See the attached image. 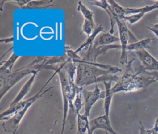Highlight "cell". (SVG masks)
<instances>
[{
  "label": "cell",
  "mask_w": 158,
  "mask_h": 134,
  "mask_svg": "<svg viewBox=\"0 0 158 134\" xmlns=\"http://www.w3.org/2000/svg\"><path fill=\"white\" fill-rule=\"evenodd\" d=\"M77 64V71L75 83L81 88L106 81L117 82L119 77L115 73L122 71L119 67L97 62L90 63L81 60Z\"/></svg>",
  "instance_id": "obj_1"
},
{
  "label": "cell",
  "mask_w": 158,
  "mask_h": 134,
  "mask_svg": "<svg viewBox=\"0 0 158 134\" xmlns=\"http://www.w3.org/2000/svg\"><path fill=\"white\" fill-rule=\"evenodd\" d=\"M133 61L134 59H132L128 62L123 74L119 77L118 80L112 87L111 91L113 94L119 92L131 93L143 90L152 83L157 82L151 76L146 77L136 72L132 68Z\"/></svg>",
  "instance_id": "obj_2"
},
{
  "label": "cell",
  "mask_w": 158,
  "mask_h": 134,
  "mask_svg": "<svg viewBox=\"0 0 158 134\" xmlns=\"http://www.w3.org/2000/svg\"><path fill=\"white\" fill-rule=\"evenodd\" d=\"M44 56H38L25 66L10 72H0V99L15 84L28 75L43 70Z\"/></svg>",
  "instance_id": "obj_3"
},
{
  "label": "cell",
  "mask_w": 158,
  "mask_h": 134,
  "mask_svg": "<svg viewBox=\"0 0 158 134\" xmlns=\"http://www.w3.org/2000/svg\"><path fill=\"white\" fill-rule=\"evenodd\" d=\"M116 24L118 30L119 39L121 46V55L120 57V63L122 65L127 64L128 63L127 56V46L129 43H133L138 40L134 36V35L128 29L126 22L120 20L118 18L115 19Z\"/></svg>",
  "instance_id": "obj_4"
},
{
  "label": "cell",
  "mask_w": 158,
  "mask_h": 134,
  "mask_svg": "<svg viewBox=\"0 0 158 134\" xmlns=\"http://www.w3.org/2000/svg\"><path fill=\"white\" fill-rule=\"evenodd\" d=\"M55 76V74H52L51 75V77H50V78L45 83V84L41 88V89L40 90V91H38V92H37V93H36L35 95H33V96L30 97V98L25 99V100H22L20 102H19L18 103L15 104L14 106H9V107L6 109L4 111H3L0 114V120L1 121L4 120L6 118H7V116L9 115H13L17 113L18 112H19L20 111L22 110L23 108H25L28 104H30L31 102L32 101H36L38 99L41 98L44 94H46L47 92H48L50 90H51L53 87L51 86L49 88H48L46 90H44V88L46 87V86L48 84V83L52 79V78Z\"/></svg>",
  "instance_id": "obj_5"
},
{
  "label": "cell",
  "mask_w": 158,
  "mask_h": 134,
  "mask_svg": "<svg viewBox=\"0 0 158 134\" xmlns=\"http://www.w3.org/2000/svg\"><path fill=\"white\" fill-rule=\"evenodd\" d=\"M141 62V65L135 69L139 75L144 72H158V61L146 49L135 52Z\"/></svg>",
  "instance_id": "obj_6"
},
{
  "label": "cell",
  "mask_w": 158,
  "mask_h": 134,
  "mask_svg": "<svg viewBox=\"0 0 158 134\" xmlns=\"http://www.w3.org/2000/svg\"><path fill=\"white\" fill-rule=\"evenodd\" d=\"M112 49H121L120 44H110L107 46H95L92 44L86 50L84 51V53L81 54V57H82L83 61L90 63L96 62V58L98 56L104 54L107 51Z\"/></svg>",
  "instance_id": "obj_7"
},
{
  "label": "cell",
  "mask_w": 158,
  "mask_h": 134,
  "mask_svg": "<svg viewBox=\"0 0 158 134\" xmlns=\"http://www.w3.org/2000/svg\"><path fill=\"white\" fill-rule=\"evenodd\" d=\"M35 101H32L28 104L25 108L20 111L17 113L12 115L10 118H6L3 120L2 127L4 131L6 133H10L12 134H17L19 125L27 113L28 109Z\"/></svg>",
  "instance_id": "obj_8"
},
{
  "label": "cell",
  "mask_w": 158,
  "mask_h": 134,
  "mask_svg": "<svg viewBox=\"0 0 158 134\" xmlns=\"http://www.w3.org/2000/svg\"><path fill=\"white\" fill-rule=\"evenodd\" d=\"M82 95L85 100L84 114L89 117L93 105L98 100L104 99L105 91H101L98 85L96 84L95 88L93 91H88L85 89H83Z\"/></svg>",
  "instance_id": "obj_9"
},
{
  "label": "cell",
  "mask_w": 158,
  "mask_h": 134,
  "mask_svg": "<svg viewBox=\"0 0 158 134\" xmlns=\"http://www.w3.org/2000/svg\"><path fill=\"white\" fill-rule=\"evenodd\" d=\"M89 129L93 132L96 130L101 129L104 130L106 134L108 133L110 134H118L113 128L109 117H107L105 114L91 120L89 121Z\"/></svg>",
  "instance_id": "obj_10"
},
{
  "label": "cell",
  "mask_w": 158,
  "mask_h": 134,
  "mask_svg": "<svg viewBox=\"0 0 158 134\" xmlns=\"http://www.w3.org/2000/svg\"><path fill=\"white\" fill-rule=\"evenodd\" d=\"M88 2L91 5L100 7L106 11V12L109 15V19H110V30L109 32L111 34H113L114 32V27L115 25L116 24V20H115L116 17H115V15L111 11L110 6L107 2V1H106V0H94V1H88Z\"/></svg>",
  "instance_id": "obj_11"
},
{
  "label": "cell",
  "mask_w": 158,
  "mask_h": 134,
  "mask_svg": "<svg viewBox=\"0 0 158 134\" xmlns=\"http://www.w3.org/2000/svg\"><path fill=\"white\" fill-rule=\"evenodd\" d=\"M38 74V72H36L35 73H33L31 77L26 82V83L23 85V86L22 87V88L20 89V90L19 91V92L18 93V94H17V96L14 98V99L10 102V103L9 104V106H12L15 105V104L18 103L19 102L22 101L23 98L28 94V93L29 92V91L30 90L33 83L34 82V80L36 78V76Z\"/></svg>",
  "instance_id": "obj_12"
},
{
  "label": "cell",
  "mask_w": 158,
  "mask_h": 134,
  "mask_svg": "<svg viewBox=\"0 0 158 134\" xmlns=\"http://www.w3.org/2000/svg\"><path fill=\"white\" fill-rule=\"evenodd\" d=\"M118 41H120L119 38L115 36L113 34L109 32H102L96 36L93 44L95 46H107Z\"/></svg>",
  "instance_id": "obj_13"
},
{
  "label": "cell",
  "mask_w": 158,
  "mask_h": 134,
  "mask_svg": "<svg viewBox=\"0 0 158 134\" xmlns=\"http://www.w3.org/2000/svg\"><path fill=\"white\" fill-rule=\"evenodd\" d=\"M104 31V27L102 25H98L97 26L95 27L93 32L92 33L91 35L88 36L86 40L76 49L75 50V52L78 54L79 52H81L82 51L86 50L91 44H92L96 38V36L100 34L101 32Z\"/></svg>",
  "instance_id": "obj_14"
},
{
  "label": "cell",
  "mask_w": 158,
  "mask_h": 134,
  "mask_svg": "<svg viewBox=\"0 0 158 134\" xmlns=\"http://www.w3.org/2000/svg\"><path fill=\"white\" fill-rule=\"evenodd\" d=\"M104 86L105 87V97L104 99V105H103V109L104 112V114L107 117H109V111L110 107L111 105L112 96L114 94L111 91L112 88V82H102Z\"/></svg>",
  "instance_id": "obj_15"
},
{
  "label": "cell",
  "mask_w": 158,
  "mask_h": 134,
  "mask_svg": "<svg viewBox=\"0 0 158 134\" xmlns=\"http://www.w3.org/2000/svg\"><path fill=\"white\" fill-rule=\"evenodd\" d=\"M88 117L85 114H77V130L76 134H87L89 128V121Z\"/></svg>",
  "instance_id": "obj_16"
},
{
  "label": "cell",
  "mask_w": 158,
  "mask_h": 134,
  "mask_svg": "<svg viewBox=\"0 0 158 134\" xmlns=\"http://www.w3.org/2000/svg\"><path fill=\"white\" fill-rule=\"evenodd\" d=\"M53 0H30L22 8L23 9H46L53 6Z\"/></svg>",
  "instance_id": "obj_17"
},
{
  "label": "cell",
  "mask_w": 158,
  "mask_h": 134,
  "mask_svg": "<svg viewBox=\"0 0 158 134\" xmlns=\"http://www.w3.org/2000/svg\"><path fill=\"white\" fill-rule=\"evenodd\" d=\"M153 40L154 38H148L138 41L133 43H130L127 46V51L129 52L135 51L136 52L141 49H146V48H149V44Z\"/></svg>",
  "instance_id": "obj_18"
},
{
  "label": "cell",
  "mask_w": 158,
  "mask_h": 134,
  "mask_svg": "<svg viewBox=\"0 0 158 134\" xmlns=\"http://www.w3.org/2000/svg\"><path fill=\"white\" fill-rule=\"evenodd\" d=\"M107 2L110 6V10L115 15L116 18H118L120 20H123L124 17L126 16L125 7L119 5L115 1L109 0Z\"/></svg>",
  "instance_id": "obj_19"
},
{
  "label": "cell",
  "mask_w": 158,
  "mask_h": 134,
  "mask_svg": "<svg viewBox=\"0 0 158 134\" xmlns=\"http://www.w3.org/2000/svg\"><path fill=\"white\" fill-rule=\"evenodd\" d=\"M20 56L15 53H12L7 60L1 62L0 72H12L14 65Z\"/></svg>",
  "instance_id": "obj_20"
},
{
  "label": "cell",
  "mask_w": 158,
  "mask_h": 134,
  "mask_svg": "<svg viewBox=\"0 0 158 134\" xmlns=\"http://www.w3.org/2000/svg\"><path fill=\"white\" fill-rule=\"evenodd\" d=\"M77 10L80 12L84 17V20H88L91 22H94V12L89 10L87 7H86L82 2V1H79L78 2Z\"/></svg>",
  "instance_id": "obj_21"
},
{
  "label": "cell",
  "mask_w": 158,
  "mask_h": 134,
  "mask_svg": "<svg viewBox=\"0 0 158 134\" xmlns=\"http://www.w3.org/2000/svg\"><path fill=\"white\" fill-rule=\"evenodd\" d=\"M64 69L65 70L69 78L72 81L75 82L74 77H75V74H77V64L73 62L68 61L66 62H65L64 65Z\"/></svg>",
  "instance_id": "obj_22"
},
{
  "label": "cell",
  "mask_w": 158,
  "mask_h": 134,
  "mask_svg": "<svg viewBox=\"0 0 158 134\" xmlns=\"http://www.w3.org/2000/svg\"><path fill=\"white\" fill-rule=\"evenodd\" d=\"M64 52L67 54L69 61L73 62L75 64H78L82 60V57H81V56H79L78 54L76 53L75 51L72 50L69 46H65Z\"/></svg>",
  "instance_id": "obj_23"
},
{
  "label": "cell",
  "mask_w": 158,
  "mask_h": 134,
  "mask_svg": "<svg viewBox=\"0 0 158 134\" xmlns=\"http://www.w3.org/2000/svg\"><path fill=\"white\" fill-rule=\"evenodd\" d=\"M95 28V25L94 22H91L88 20H84L83 25H82V29L81 31L86 34V35L89 36L90 35L92 34V33L94 31V29Z\"/></svg>",
  "instance_id": "obj_24"
},
{
  "label": "cell",
  "mask_w": 158,
  "mask_h": 134,
  "mask_svg": "<svg viewBox=\"0 0 158 134\" xmlns=\"http://www.w3.org/2000/svg\"><path fill=\"white\" fill-rule=\"evenodd\" d=\"M145 15V14L140 12L135 14H131L130 15H126L123 20L125 22H127L128 23H130V25H133L136 22H138L143 16Z\"/></svg>",
  "instance_id": "obj_25"
},
{
  "label": "cell",
  "mask_w": 158,
  "mask_h": 134,
  "mask_svg": "<svg viewBox=\"0 0 158 134\" xmlns=\"http://www.w3.org/2000/svg\"><path fill=\"white\" fill-rule=\"evenodd\" d=\"M82 90L77 93V94L76 95V97L74 99V101H73V105H74V107H75V110L77 115V114L80 113V111L83 106Z\"/></svg>",
  "instance_id": "obj_26"
},
{
  "label": "cell",
  "mask_w": 158,
  "mask_h": 134,
  "mask_svg": "<svg viewBox=\"0 0 158 134\" xmlns=\"http://www.w3.org/2000/svg\"><path fill=\"white\" fill-rule=\"evenodd\" d=\"M30 1V0H6V2H10L20 7L22 9Z\"/></svg>",
  "instance_id": "obj_27"
},
{
  "label": "cell",
  "mask_w": 158,
  "mask_h": 134,
  "mask_svg": "<svg viewBox=\"0 0 158 134\" xmlns=\"http://www.w3.org/2000/svg\"><path fill=\"white\" fill-rule=\"evenodd\" d=\"M139 134H153L152 129L146 128L142 124L141 122H139Z\"/></svg>",
  "instance_id": "obj_28"
},
{
  "label": "cell",
  "mask_w": 158,
  "mask_h": 134,
  "mask_svg": "<svg viewBox=\"0 0 158 134\" xmlns=\"http://www.w3.org/2000/svg\"><path fill=\"white\" fill-rule=\"evenodd\" d=\"M146 28L153 32L158 37V23L152 25L151 27H146Z\"/></svg>",
  "instance_id": "obj_29"
},
{
  "label": "cell",
  "mask_w": 158,
  "mask_h": 134,
  "mask_svg": "<svg viewBox=\"0 0 158 134\" xmlns=\"http://www.w3.org/2000/svg\"><path fill=\"white\" fill-rule=\"evenodd\" d=\"M13 41H14V37L13 36L0 39V42L1 43H4V44H8V43H12Z\"/></svg>",
  "instance_id": "obj_30"
},
{
  "label": "cell",
  "mask_w": 158,
  "mask_h": 134,
  "mask_svg": "<svg viewBox=\"0 0 158 134\" xmlns=\"http://www.w3.org/2000/svg\"><path fill=\"white\" fill-rule=\"evenodd\" d=\"M143 74L151 76L154 77L157 81H158V72H144Z\"/></svg>",
  "instance_id": "obj_31"
},
{
  "label": "cell",
  "mask_w": 158,
  "mask_h": 134,
  "mask_svg": "<svg viewBox=\"0 0 158 134\" xmlns=\"http://www.w3.org/2000/svg\"><path fill=\"white\" fill-rule=\"evenodd\" d=\"M151 129H152V131L153 133H158V117L156 119L154 126H153L152 128H151Z\"/></svg>",
  "instance_id": "obj_32"
},
{
  "label": "cell",
  "mask_w": 158,
  "mask_h": 134,
  "mask_svg": "<svg viewBox=\"0 0 158 134\" xmlns=\"http://www.w3.org/2000/svg\"><path fill=\"white\" fill-rule=\"evenodd\" d=\"M87 134H93V132H91V130L89 128V129H88V132H87Z\"/></svg>",
  "instance_id": "obj_33"
},
{
  "label": "cell",
  "mask_w": 158,
  "mask_h": 134,
  "mask_svg": "<svg viewBox=\"0 0 158 134\" xmlns=\"http://www.w3.org/2000/svg\"><path fill=\"white\" fill-rule=\"evenodd\" d=\"M153 134H158V133H153Z\"/></svg>",
  "instance_id": "obj_34"
}]
</instances>
